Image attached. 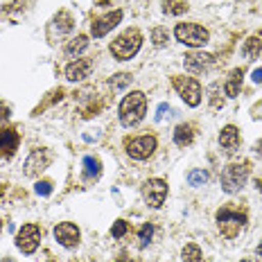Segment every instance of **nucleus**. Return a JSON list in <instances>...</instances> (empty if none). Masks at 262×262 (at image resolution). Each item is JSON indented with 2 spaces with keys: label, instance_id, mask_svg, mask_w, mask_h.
I'll list each match as a JSON object with an SVG mask.
<instances>
[{
  "label": "nucleus",
  "instance_id": "nucleus-22",
  "mask_svg": "<svg viewBox=\"0 0 262 262\" xmlns=\"http://www.w3.org/2000/svg\"><path fill=\"white\" fill-rule=\"evenodd\" d=\"M86 48H89V36L86 34H77L73 41L66 46V54H79V52H84Z\"/></svg>",
  "mask_w": 262,
  "mask_h": 262
},
{
  "label": "nucleus",
  "instance_id": "nucleus-20",
  "mask_svg": "<svg viewBox=\"0 0 262 262\" xmlns=\"http://www.w3.org/2000/svg\"><path fill=\"white\" fill-rule=\"evenodd\" d=\"M163 12L172 16H181L188 12V3L185 0H163Z\"/></svg>",
  "mask_w": 262,
  "mask_h": 262
},
{
  "label": "nucleus",
  "instance_id": "nucleus-8",
  "mask_svg": "<svg viewBox=\"0 0 262 262\" xmlns=\"http://www.w3.org/2000/svg\"><path fill=\"white\" fill-rule=\"evenodd\" d=\"M156 145L158 143H156L154 136H138V138L127 140V143H124V147H127V154L131 158H136V161H145V158H149L151 154H154Z\"/></svg>",
  "mask_w": 262,
  "mask_h": 262
},
{
  "label": "nucleus",
  "instance_id": "nucleus-16",
  "mask_svg": "<svg viewBox=\"0 0 262 262\" xmlns=\"http://www.w3.org/2000/svg\"><path fill=\"white\" fill-rule=\"evenodd\" d=\"M239 131L237 127H233V124H228V127L222 129L220 134V145L224 147V151H228V154H235V151L239 149Z\"/></svg>",
  "mask_w": 262,
  "mask_h": 262
},
{
  "label": "nucleus",
  "instance_id": "nucleus-29",
  "mask_svg": "<svg viewBox=\"0 0 262 262\" xmlns=\"http://www.w3.org/2000/svg\"><path fill=\"white\" fill-rule=\"evenodd\" d=\"M131 81V75H116V77L111 79V86H116V89H122V86H127Z\"/></svg>",
  "mask_w": 262,
  "mask_h": 262
},
{
  "label": "nucleus",
  "instance_id": "nucleus-30",
  "mask_svg": "<svg viewBox=\"0 0 262 262\" xmlns=\"http://www.w3.org/2000/svg\"><path fill=\"white\" fill-rule=\"evenodd\" d=\"M170 111H172L170 104H161V106H158V113H156V120H158V122H161V120L170 118Z\"/></svg>",
  "mask_w": 262,
  "mask_h": 262
},
{
  "label": "nucleus",
  "instance_id": "nucleus-12",
  "mask_svg": "<svg viewBox=\"0 0 262 262\" xmlns=\"http://www.w3.org/2000/svg\"><path fill=\"white\" fill-rule=\"evenodd\" d=\"M48 165H50V154H48L46 149H34L25 161V174L27 177H36V174H41Z\"/></svg>",
  "mask_w": 262,
  "mask_h": 262
},
{
  "label": "nucleus",
  "instance_id": "nucleus-10",
  "mask_svg": "<svg viewBox=\"0 0 262 262\" xmlns=\"http://www.w3.org/2000/svg\"><path fill=\"white\" fill-rule=\"evenodd\" d=\"M79 237H81V233H79V228L75 226L73 222H61V224L54 226V239H57V242L61 244V247H66V249L77 247Z\"/></svg>",
  "mask_w": 262,
  "mask_h": 262
},
{
  "label": "nucleus",
  "instance_id": "nucleus-21",
  "mask_svg": "<svg viewBox=\"0 0 262 262\" xmlns=\"http://www.w3.org/2000/svg\"><path fill=\"white\" fill-rule=\"evenodd\" d=\"M260 50H262V36H249L247 43H244V48H242L244 57H249V59L258 57Z\"/></svg>",
  "mask_w": 262,
  "mask_h": 262
},
{
  "label": "nucleus",
  "instance_id": "nucleus-32",
  "mask_svg": "<svg viewBox=\"0 0 262 262\" xmlns=\"http://www.w3.org/2000/svg\"><path fill=\"white\" fill-rule=\"evenodd\" d=\"M253 81H255V84H262V68L253 70Z\"/></svg>",
  "mask_w": 262,
  "mask_h": 262
},
{
  "label": "nucleus",
  "instance_id": "nucleus-11",
  "mask_svg": "<svg viewBox=\"0 0 262 262\" xmlns=\"http://www.w3.org/2000/svg\"><path fill=\"white\" fill-rule=\"evenodd\" d=\"M122 16H124L122 9H116V12H111V14L102 16V18H97L95 23L91 25V34L95 36V39H102V36H106L108 32H111L113 27L120 23V20H122Z\"/></svg>",
  "mask_w": 262,
  "mask_h": 262
},
{
  "label": "nucleus",
  "instance_id": "nucleus-34",
  "mask_svg": "<svg viewBox=\"0 0 262 262\" xmlns=\"http://www.w3.org/2000/svg\"><path fill=\"white\" fill-rule=\"evenodd\" d=\"M97 7H106V5H111V0H95Z\"/></svg>",
  "mask_w": 262,
  "mask_h": 262
},
{
  "label": "nucleus",
  "instance_id": "nucleus-26",
  "mask_svg": "<svg viewBox=\"0 0 262 262\" xmlns=\"http://www.w3.org/2000/svg\"><path fill=\"white\" fill-rule=\"evenodd\" d=\"M206 181H208V172H204V170H192L188 174V183L190 185H204Z\"/></svg>",
  "mask_w": 262,
  "mask_h": 262
},
{
  "label": "nucleus",
  "instance_id": "nucleus-15",
  "mask_svg": "<svg viewBox=\"0 0 262 262\" xmlns=\"http://www.w3.org/2000/svg\"><path fill=\"white\" fill-rule=\"evenodd\" d=\"M18 134L16 129H0V158H9L18 149Z\"/></svg>",
  "mask_w": 262,
  "mask_h": 262
},
{
  "label": "nucleus",
  "instance_id": "nucleus-24",
  "mask_svg": "<svg viewBox=\"0 0 262 262\" xmlns=\"http://www.w3.org/2000/svg\"><path fill=\"white\" fill-rule=\"evenodd\" d=\"M167 39H170V34H167L165 27H154L151 30V41H154L156 48H163L167 43Z\"/></svg>",
  "mask_w": 262,
  "mask_h": 262
},
{
  "label": "nucleus",
  "instance_id": "nucleus-6",
  "mask_svg": "<svg viewBox=\"0 0 262 262\" xmlns=\"http://www.w3.org/2000/svg\"><path fill=\"white\" fill-rule=\"evenodd\" d=\"M247 224V215L233 208H222L217 210V226L226 237H235Z\"/></svg>",
  "mask_w": 262,
  "mask_h": 262
},
{
  "label": "nucleus",
  "instance_id": "nucleus-31",
  "mask_svg": "<svg viewBox=\"0 0 262 262\" xmlns=\"http://www.w3.org/2000/svg\"><path fill=\"white\" fill-rule=\"evenodd\" d=\"M7 118H9V106L5 102H0V122H5Z\"/></svg>",
  "mask_w": 262,
  "mask_h": 262
},
{
  "label": "nucleus",
  "instance_id": "nucleus-39",
  "mask_svg": "<svg viewBox=\"0 0 262 262\" xmlns=\"http://www.w3.org/2000/svg\"><path fill=\"white\" fill-rule=\"evenodd\" d=\"M258 185H260V190H262V179H260V183H258Z\"/></svg>",
  "mask_w": 262,
  "mask_h": 262
},
{
  "label": "nucleus",
  "instance_id": "nucleus-35",
  "mask_svg": "<svg viewBox=\"0 0 262 262\" xmlns=\"http://www.w3.org/2000/svg\"><path fill=\"white\" fill-rule=\"evenodd\" d=\"M255 151H258V156H262V140H260L258 145H255Z\"/></svg>",
  "mask_w": 262,
  "mask_h": 262
},
{
  "label": "nucleus",
  "instance_id": "nucleus-41",
  "mask_svg": "<svg viewBox=\"0 0 262 262\" xmlns=\"http://www.w3.org/2000/svg\"><path fill=\"white\" fill-rule=\"evenodd\" d=\"M48 262H54V260H48Z\"/></svg>",
  "mask_w": 262,
  "mask_h": 262
},
{
  "label": "nucleus",
  "instance_id": "nucleus-27",
  "mask_svg": "<svg viewBox=\"0 0 262 262\" xmlns=\"http://www.w3.org/2000/svg\"><path fill=\"white\" fill-rule=\"evenodd\" d=\"M127 228H129V226H127V222H124V220H118L116 224H113V228H111V235L116 237V239H118V237H122L124 233H127Z\"/></svg>",
  "mask_w": 262,
  "mask_h": 262
},
{
  "label": "nucleus",
  "instance_id": "nucleus-37",
  "mask_svg": "<svg viewBox=\"0 0 262 262\" xmlns=\"http://www.w3.org/2000/svg\"><path fill=\"white\" fill-rule=\"evenodd\" d=\"M3 262H14V260H12V258H5V260H3Z\"/></svg>",
  "mask_w": 262,
  "mask_h": 262
},
{
  "label": "nucleus",
  "instance_id": "nucleus-28",
  "mask_svg": "<svg viewBox=\"0 0 262 262\" xmlns=\"http://www.w3.org/2000/svg\"><path fill=\"white\" fill-rule=\"evenodd\" d=\"M36 194H41V196L52 194V181H39L36 183Z\"/></svg>",
  "mask_w": 262,
  "mask_h": 262
},
{
  "label": "nucleus",
  "instance_id": "nucleus-7",
  "mask_svg": "<svg viewBox=\"0 0 262 262\" xmlns=\"http://www.w3.org/2000/svg\"><path fill=\"white\" fill-rule=\"evenodd\" d=\"M39 244H41V228L36 224H25L18 231V235H16V247L23 251V253L32 255L39 249Z\"/></svg>",
  "mask_w": 262,
  "mask_h": 262
},
{
  "label": "nucleus",
  "instance_id": "nucleus-19",
  "mask_svg": "<svg viewBox=\"0 0 262 262\" xmlns=\"http://www.w3.org/2000/svg\"><path fill=\"white\" fill-rule=\"evenodd\" d=\"M192 140H194V129H192V124H179V127L174 129V143H177L179 147L192 145Z\"/></svg>",
  "mask_w": 262,
  "mask_h": 262
},
{
  "label": "nucleus",
  "instance_id": "nucleus-40",
  "mask_svg": "<svg viewBox=\"0 0 262 262\" xmlns=\"http://www.w3.org/2000/svg\"><path fill=\"white\" fill-rule=\"evenodd\" d=\"M242 262H251V260H242Z\"/></svg>",
  "mask_w": 262,
  "mask_h": 262
},
{
  "label": "nucleus",
  "instance_id": "nucleus-4",
  "mask_svg": "<svg viewBox=\"0 0 262 262\" xmlns=\"http://www.w3.org/2000/svg\"><path fill=\"white\" fill-rule=\"evenodd\" d=\"M174 36H177V41H181L183 46H190V48H201L210 39L208 30L196 23H179L174 27Z\"/></svg>",
  "mask_w": 262,
  "mask_h": 262
},
{
  "label": "nucleus",
  "instance_id": "nucleus-38",
  "mask_svg": "<svg viewBox=\"0 0 262 262\" xmlns=\"http://www.w3.org/2000/svg\"><path fill=\"white\" fill-rule=\"evenodd\" d=\"M0 231H3V220H0Z\"/></svg>",
  "mask_w": 262,
  "mask_h": 262
},
{
  "label": "nucleus",
  "instance_id": "nucleus-3",
  "mask_svg": "<svg viewBox=\"0 0 262 262\" xmlns=\"http://www.w3.org/2000/svg\"><path fill=\"white\" fill-rule=\"evenodd\" d=\"M249 181V163H231L222 172V190L228 194H235Z\"/></svg>",
  "mask_w": 262,
  "mask_h": 262
},
{
  "label": "nucleus",
  "instance_id": "nucleus-23",
  "mask_svg": "<svg viewBox=\"0 0 262 262\" xmlns=\"http://www.w3.org/2000/svg\"><path fill=\"white\" fill-rule=\"evenodd\" d=\"M181 260L183 262H201L204 260V253L196 244H185L183 251H181Z\"/></svg>",
  "mask_w": 262,
  "mask_h": 262
},
{
  "label": "nucleus",
  "instance_id": "nucleus-33",
  "mask_svg": "<svg viewBox=\"0 0 262 262\" xmlns=\"http://www.w3.org/2000/svg\"><path fill=\"white\" fill-rule=\"evenodd\" d=\"M255 262H262V242L258 244V251H255Z\"/></svg>",
  "mask_w": 262,
  "mask_h": 262
},
{
  "label": "nucleus",
  "instance_id": "nucleus-2",
  "mask_svg": "<svg viewBox=\"0 0 262 262\" xmlns=\"http://www.w3.org/2000/svg\"><path fill=\"white\" fill-rule=\"evenodd\" d=\"M140 46H143V34H140V30L131 27V30L122 32V34L111 43V54L118 61H129L131 57H136Z\"/></svg>",
  "mask_w": 262,
  "mask_h": 262
},
{
  "label": "nucleus",
  "instance_id": "nucleus-1",
  "mask_svg": "<svg viewBox=\"0 0 262 262\" xmlns=\"http://www.w3.org/2000/svg\"><path fill=\"white\" fill-rule=\"evenodd\" d=\"M120 122L122 127H136V124L143 122L145 113H147V97L145 93L140 91H134L129 95H124V100L120 102Z\"/></svg>",
  "mask_w": 262,
  "mask_h": 262
},
{
  "label": "nucleus",
  "instance_id": "nucleus-25",
  "mask_svg": "<svg viewBox=\"0 0 262 262\" xmlns=\"http://www.w3.org/2000/svg\"><path fill=\"white\" fill-rule=\"evenodd\" d=\"M151 235H154V226L151 224H143L138 231V239H140V247H147L151 242Z\"/></svg>",
  "mask_w": 262,
  "mask_h": 262
},
{
  "label": "nucleus",
  "instance_id": "nucleus-14",
  "mask_svg": "<svg viewBox=\"0 0 262 262\" xmlns=\"http://www.w3.org/2000/svg\"><path fill=\"white\" fill-rule=\"evenodd\" d=\"M93 70V59H77V61L66 66V79L68 81H81L91 75Z\"/></svg>",
  "mask_w": 262,
  "mask_h": 262
},
{
  "label": "nucleus",
  "instance_id": "nucleus-18",
  "mask_svg": "<svg viewBox=\"0 0 262 262\" xmlns=\"http://www.w3.org/2000/svg\"><path fill=\"white\" fill-rule=\"evenodd\" d=\"M242 77H244V70L242 68H235L231 75H228V81L224 84V93H226L228 97H237L239 86H242Z\"/></svg>",
  "mask_w": 262,
  "mask_h": 262
},
{
  "label": "nucleus",
  "instance_id": "nucleus-9",
  "mask_svg": "<svg viewBox=\"0 0 262 262\" xmlns=\"http://www.w3.org/2000/svg\"><path fill=\"white\" fill-rule=\"evenodd\" d=\"M143 196H145L147 206L161 208L167 199V183L163 181V179H149V181L143 185Z\"/></svg>",
  "mask_w": 262,
  "mask_h": 262
},
{
  "label": "nucleus",
  "instance_id": "nucleus-17",
  "mask_svg": "<svg viewBox=\"0 0 262 262\" xmlns=\"http://www.w3.org/2000/svg\"><path fill=\"white\" fill-rule=\"evenodd\" d=\"M102 174V163L95 156H86L84 158V181H97Z\"/></svg>",
  "mask_w": 262,
  "mask_h": 262
},
{
  "label": "nucleus",
  "instance_id": "nucleus-13",
  "mask_svg": "<svg viewBox=\"0 0 262 262\" xmlns=\"http://www.w3.org/2000/svg\"><path fill=\"white\" fill-rule=\"evenodd\" d=\"M212 54L208 52H188L183 57V63L188 70H192V73H204V70H208L212 66Z\"/></svg>",
  "mask_w": 262,
  "mask_h": 262
},
{
  "label": "nucleus",
  "instance_id": "nucleus-36",
  "mask_svg": "<svg viewBox=\"0 0 262 262\" xmlns=\"http://www.w3.org/2000/svg\"><path fill=\"white\" fill-rule=\"evenodd\" d=\"M116 262H131V260H129V258H118Z\"/></svg>",
  "mask_w": 262,
  "mask_h": 262
},
{
  "label": "nucleus",
  "instance_id": "nucleus-5",
  "mask_svg": "<svg viewBox=\"0 0 262 262\" xmlns=\"http://www.w3.org/2000/svg\"><path fill=\"white\" fill-rule=\"evenodd\" d=\"M172 86L181 95V100L188 106H199L201 104V84L194 77H185V75H174Z\"/></svg>",
  "mask_w": 262,
  "mask_h": 262
}]
</instances>
